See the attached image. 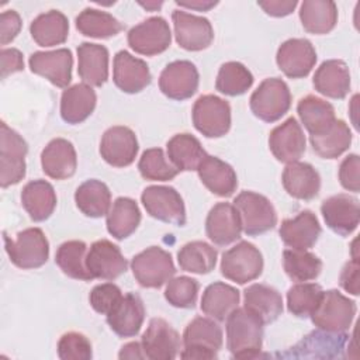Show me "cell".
<instances>
[{
  "instance_id": "6da1fadb",
  "label": "cell",
  "mask_w": 360,
  "mask_h": 360,
  "mask_svg": "<svg viewBox=\"0 0 360 360\" xmlns=\"http://www.w3.org/2000/svg\"><path fill=\"white\" fill-rule=\"evenodd\" d=\"M263 345V323L245 308L233 309L226 318V346L235 359H255Z\"/></svg>"
},
{
  "instance_id": "7a4b0ae2",
  "label": "cell",
  "mask_w": 360,
  "mask_h": 360,
  "mask_svg": "<svg viewBox=\"0 0 360 360\" xmlns=\"http://www.w3.org/2000/svg\"><path fill=\"white\" fill-rule=\"evenodd\" d=\"M181 342L184 346L180 352L181 359H217L224 343L222 329L212 318L195 316L186 326Z\"/></svg>"
},
{
  "instance_id": "3957f363",
  "label": "cell",
  "mask_w": 360,
  "mask_h": 360,
  "mask_svg": "<svg viewBox=\"0 0 360 360\" xmlns=\"http://www.w3.org/2000/svg\"><path fill=\"white\" fill-rule=\"evenodd\" d=\"M4 248L13 264L30 270L44 266L49 257V242L39 228H27L11 239L3 233Z\"/></svg>"
},
{
  "instance_id": "277c9868",
  "label": "cell",
  "mask_w": 360,
  "mask_h": 360,
  "mask_svg": "<svg viewBox=\"0 0 360 360\" xmlns=\"http://www.w3.org/2000/svg\"><path fill=\"white\" fill-rule=\"evenodd\" d=\"M356 302L338 290H328L311 314L312 323L325 332L342 333L350 329L356 315Z\"/></svg>"
},
{
  "instance_id": "5b68a950",
  "label": "cell",
  "mask_w": 360,
  "mask_h": 360,
  "mask_svg": "<svg viewBox=\"0 0 360 360\" xmlns=\"http://www.w3.org/2000/svg\"><path fill=\"white\" fill-rule=\"evenodd\" d=\"M233 207L238 211L242 232L249 236L262 235L273 229L277 224V212L270 200L255 191H240Z\"/></svg>"
},
{
  "instance_id": "8992f818",
  "label": "cell",
  "mask_w": 360,
  "mask_h": 360,
  "mask_svg": "<svg viewBox=\"0 0 360 360\" xmlns=\"http://www.w3.org/2000/svg\"><path fill=\"white\" fill-rule=\"evenodd\" d=\"M249 105L255 117L264 122L278 121L291 107V93L287 83L278 77L264 79L252 93Z\"/></svg>"
},
{
  "instance_id": "52a82bcc",
  "label": "cell",
  "mask_w": 360,
  "mask_h": 360,
  "mask_svg": "<svg viewBox=\"0 0 360 360\" xmlns=\"http://www.w3.org/2000/svg\"><path fill=\"white\" fill-rule=\"evenodd\" d=\"M131 270L139 285L145 288H159L176 273L172 255L159 246L146 248L135 255Z\"/></svg>"
},
{
  "instance_id": "ba28073f",
  "label": "cell",
  "mask_w": 360,
  "mask_h": 360,
  "mask_svg": "<svg viewBox=\"0 0 360 360\" xmlns=\"http://www.w3.org/2000/svg\"><path fill=\"white\" fill-rule=\"evenodd\" d=\"M262 271L263 256L250 242L242 240L222 253L221 274L236 284L253 281L262 274Z\"/></svg>"
},
{
  "instance_id": "9c48e42d",
  "label": "cell",
  "mask_w": 360,
  "mask_h": 360,
  "mask_svg": "<svg viewBox=\"0 0 360 360\" xmlns=\"http://www.w3.org/2000/svg\"><path fill=\"white\" fill-rule=\"evenodd\" d=\"M191 117L194 128L207 138H221L231 129V105L215 94L200 96Z\"/></svg>"
},
{
  "instance_id": "30bf717a",
  "label": "cell",
  "mask_w": 360,
  "mask_h": 360,
  "mask_svg": "<svg viewBox=\"0 0 360 360\" xmlns=\"http://www.w3.org/2000/svg\"><path fill=\"white\" fill-rule=\"evenodd\" d=\"M28 145L4 121L0 124V184L3 188L20 183L25 176Z\"/></svg>"
},
{
  "instance_id": "8fae6325",
  "label": "cell",
  "mask_w": 360,
  "mask_h": 360,
  "mask_svg": "<svg viewBox=\"0 0 360 360\" xmlns=\"http://www.w3.org/2000/svg\"><path fill=\"white\" fill-rule=\"evenodd\" d=\"M141 201L152 218L176 226L186 224V207L176 188L170 186H149L142 191Z\"/></svg>"
},
{
  "instance_id": "7c38bea8",
  "label": "cell",
  "mask_w": 360,
  "mask_h": 360,
  "mask_svg": "<svg viewBox=\"0 0 360 360\" xmlns=\"http://www.w3.org/2000/svg\"><path fill=\"white\" fill-rule=\"evenodd\" d=\"M132 51L145 56H155L165 52L172 42V32L163 17L155 15L132 27L127 35Z\"/></svg>"
},
{
  "instance_id": "4fadbf2b",
  "label": "cell",
  "mask_w": 360,
  "mask_h": 360,
  "mask_svg": "<svg viewBox=\"0 0 360 360\" xmlns=\"http://www.w3.org/2000/svg\"><path fill=\"white\" fill-rule=\"evenodd\" d=\"M176 42L186 51H202L208 48L214 39V30L208 18L194 15L183 10L172 13Z\"/></svg>"
},
{
  "instance_id": "5bb4252c",
  "label": "cell",
  "mask_w": 360,
  "mask_h": 360,
  "mask_svg": "<svg viewBox=\"0 0 360 360\" xmlns=\"http://www.w3.org/2000/svg\"><path fill=\"white\" fill-rule=\"evenodd\" d=\"M278 69L290 79H302L309 75L316 63V51L305 38L284 41L276 55Z\"/></svg>"
},
{
  "instance_id": "9a60e30c",
  "label": "cell",
  "mask_w": 360,
  "mask_h": 360,
  "mask_svg": "<svg viewBox=\"0 0 360 360\" xmlns=\"http://www.w3.org/2000/svg\"><path fill=\"white\" fill-rule=\"evenodd\" d=\"M141 345L146 359L173 360L180 350V335L163 318H152L142 335Z\"/></svg>"
},
{
  "instance_id": "2e32d148",
  "label": "cell",
  "mask_w": 360,
  "mask_h": 360,
  "mask_svg": "<svg viewBox=\"0 0 360 360\" xmlns=\"http://www.w3.org/2000/svg\"><path fill=\"white\" fill-rule=\"evenodd\" d=\"M200 75L190 60H174L169 63L159 76L160 91L177 101L190 98L198 90Z\"/></svg>"
},
{
  "instance_id": "e0dca14e",
  "label": "cell",
  "mask_w": 360,
  "mask_h": 360,
  "mask_svg": "<svg viewBox=\"0 0 360 360\" xmlns=\"http://www.w3.org/2000/svg\"><path fill=\"white\" fill-rule=\"evenodd\" d=\"M28 65L32 73L45 77L56 87L68 89L72 82L73 56L66 48L34 52L28 59Z\"/></svg>"
},
{
  "instance_id": "ac0fdd59",
  "label": "cell",
  "mask_w": 360,
  "mask_h": 360,
  "mask_svg": "<svg viewBox=\"0 0 360 360\" xmlns=\"http://www.w3.org/2000/svg\"><path fill=\"white\" fill-rule=\"evenodd\" d=\"M138 139L135 132L124 125L108 128L100 141L101 158L114 167L129 166L138 153Z\"/></svg>"
},
{
  "instance_id": "d6986e66",
  "label": "cell",
  "mask_w": 360,
  "mask_h": 360,
  "mask_svg": "<svg viewBox=\"0 0 360 360\" xmlns=\"http://www.w3.org/2000/svg\"><path fill=\"white\" fill-rule=\"evenodd\" d=\"M322 217L329 229L347 236L356 231L360 221V202L356 197L340 193L322 201Z\"/></svg>"
},
{
  "instance_id": "ffe728a7",
  "label": "cell",
  "mask_w": 360,
  "mask_h": 360,
  "mask_svg": "<svg viewBox=\"0 0 360 360\" xmlns=\"http://www.w3.org/2000/svg\"><path fill=\"white\" fill-rule=\"evenodd\" d=\"M86 266L93 278L115 280L128 269L120 248L107 239L96 240L86 255Z\"/></svg>"
},
{
  "instance_id": "44dd1931",
  "label": "cell",
  "mask_w": 360,
  "mask_h": 360,
  "mask_svg": "<svg viewBox=\"0 0 360 360\" xmlns=\"http://www.w3.org/2000/svg\"><path fill=\"white\" fill-rule=\"evenodd\" d=\"M305 135L294 117L277 125L269 135V148L273 156L283 163L297 162L305 152Z\"/></svg>"
},
{
  "instance_id": "7402d4cb",
  "label": "cell",
  "mask_w": 360,
  "mask_h": 360,
  "mask_svg": "<svg viewBox=\"0 0 360 360\" xmlns=\"http://www.w3.org/2000/svg\"><path fill=\"white\" fill-rule=\"evenodd\" d=\"M112 80L121 91L135 94L150 84L152 75L145 60L127 51H120L114 56Z\"/></svg>"
},
{
  "instance_id": "603a6c76",
  "label": "cell",
  "mask_w": 360,
  "mask_h": 360,
  "mask_svg": "<svg viewBox=\"0 0 360 360\" xmlns=\"http://www.w3.org/2000/svg\"><path fill=\"white\" fill-rule=\"evenodd\" d=\"M205 233L217 246L236 242L242 233V225L233 204L217 202L205 219Z\"/></svg>"
},
{
  "instance_id": "cb8c5ba5",
  "label": "cell",
  "mask_w": 360,
  "mask_h": 360,
  "mask_svg": "<svg viewBox=\"0 0 360 360\" xmlns=\"http://www.w3.org/2000/svg\"><path fill=\"white\" fill-rule=\"evenodd\" d=\"M321 232L322 228L319 221L309 210L301 211L294 218L284 219L278 229L284 245H287L290 249L298 250H308L312 248L318 242Z\"/></svg>"
},
{
  "instance_id": "d4e9b609",
  "label": "cell",
  "mask_w": 360,
  "mask_h": 360,
  "mask_svg": "<svg viewBox=\"0 0 360 360\" xmlns=\"http://www.w3.org/2000/svg\"><path fill=\"white\" fill-rule=\"evenodd\" d=\"M107 316L111 330L120 338H132L138 335L145 319V307L141 297L128 292L115 304Z\"/></svg>"
},
{
  "instance_id": "484cf974",
  "label": "cell",
  "mask_w": 360,
  "mask_h": 360,
  "mask_svg": "<svg viewBox=\"0 0 360 360\" xmlns=\"http://www.w3.org/2000/svg\"><path fill=\"white\" fill-rule=\"evenodd\" d=\"M44 173L55 180H66L76 173L77 155L70 141L65 138L52 139L41 153Z\"/></svg>"
},
{
  "instance_id": "4316f807",
  "label": "cell",
  "mask_w": 360,
  "mask_h": 360,
  "mask_svg": "<svg viewBox=\"0 0 360 360\" xmlns=\"http://www.w3.org/2000/svg\"><path fill=\"white\" fill-rule=\"evenodd\" d=\"M284 190L297 200L309 201L319 194L321 176L316 169L305 162L288 163L281 176Z\"/></svg>"
},
{
  "instance_id": "83f0119b",
  "label": "cell",
  "mask_w": 360,
  "mask_h": 360,
  "mask_svg": "<svg viewBox=\"0 0 360 360\" xmlns=\"http://www.w3.org/2000/svg\"><path fill=\"white\" fill-rule=\"evenodd\" d=\"M77 73L84 84L101 87L108 79V49L83 42L77 46Z\"/></svg>"
},
{
  "instance_id": "f1b7e54d",
  "label": "cell",
  "mask_w": 360,
  "mask_h": 360,
  "mask_svg": "<svg viewBox=\"0 0 360 360\" xmlns=\"http://www.w3.org/2000/svg\"><path fill=\"white\" fill-rule=\"evenodd\" d=\"M312 84L315 90L329 98L340 100L350 91V72L340 59H329L316 69Z\"/></svg>"
},
{
  "instance_id": "f546056e",
  "label": "cell",
  "mask_w": 360,
  "mask_h": 360,
  "mask_svg": "<svg viewBox=\"0 0 360 360\" xmlns=\"http://www.w3.org/2000/svg\"><path fill=\"white\" fill-rule=\"evenodd\" d=\"M243 304L263 325L274 322L283 312L281 294L267 284H252L243 291Z\"/></svg>"
},
{
  "instance_id": "4dcf8cb0",
  "label": "cell",
  "mask_w": 360,
  "mask_h": 360,
  "mask_svg": "<svg viewBox=\"0 0 360 360\" xmlns=\"http://www.w3.org/2000/svg\"><path fill=\"white\" fill-rule=\"evenodd\" d=\"M201 183L218 197H231L238 187L233 167L217 156L207 155L197 169Z\"/></svg>"
},
{
  "instance_id": "1f68e13d",
  "label": "cell",
  "mask_w": 360,
  "mask_h": 360,
  "mask_svg": "<svg viewBox=\"0 0 360 360\" xmlns=\"http://www.w3.org/2000/svg\"><path fill=\"white\" fill-rule=\"evenodd\" d=\"M97 104L96 91L84 83L73 84L63 90L60 97V117L65 122L76 125L86 121Z\"/></svg>"
},
{
  "instance_id": "d6a6232c",
  "label": "cell",
  "mask_w": 360,
  "mask_h": 360,
  "mask_svg": "<svg viewBox=\"0 0 360 360\" xmlns=\"http://www.w3.org/2000/svg\"><path fill=\"white\" fill-rule=\"evenodd\" d=\"M21 202L34 222H42L48 219L56 208V193L51 183L37 179L24 186Z\"/></svg>"
},
{
  "instance_id": "836d02e7",
  "label": "cell",
  "mask_w": 360,
  "mask_h": 360,
  "mask_svg": "<svg viewBox=\"0 0 360 360\" xmlns=\"http://www.w3.org/2000/svg\"><path fill=\"white\" fill-rule=\"evenodd\" d=\"M239 300L240 294L235 287L222 281H215L204 290L200 307L207 316L224 322L229 314L238 308Z\"/></svg>"
},
{
  "instance_id": "e575fe53",
  "label": "cell",
  "mask_w": 360,
  "mask_h": 360,
  "mask_svg": "<svg viewBox=\"0 0 360 360\" xmlns=\"http://www.w3.org/2000/svg\"><path fill=\"white\" fill-rule=\"evenodd\" d=\"M166 149L169 160L180 172L197 170L207 156L200 141L187 132L173 135L167 141Z\"/></svg>"
},
{
  "instance_id": "d590c367",
  "label": "cell",
  "mask_w": 360,
  "mask_h": 360,
  "mask_svg": "<svg viewBox=\"0 0 360 360\" xmlns=\"http://www.w3.org/2000/svg\"><path fill=\"white\" fill-rule=\"evenodd\" d=\"M300 20L307 32L323 35L336 27L338 7L329 0H304L300 4Z\"/></svg>"
},
{
  "instance_id": "8d00e7d4",
  "label": "cell",
  "mask_w": 360,
  "mask_h": 360,
  "mask_svg": "<svg viewBox=\"0 0 360 360\" xmlns=\"http://www.w3.org/2000/svg\"><path fill=\"white\" fill-rule=\"evenodd\" d=\"M32 39L44 48L60 45L68 39L69 21L59 10H49L39 14L30 25Z\"/></svg>"
},
{
  "instance_id": "74e56055",
  "label": "cell",
  "mask_w": 360,
  "mask_h": 360,
  "mask_svg": "<svg viewBox=\"0 0 360 360\" xmlns=\"http://www.w3.org/2000/svg\"><path fill=\"white\" fill-rule=\"evenodd\" d=\"M75 202L82 214L90 218H101L111 208V191L105 183L90 179L75 191Z\"/></svg>"
},
{
  "instance_id": "f35d334b",
  "label": "cell",
  "mask_w": 360,
  "mask_h": 360,
  "mask_svg": "<svg viewBox=\"0 0 360 360\" xmlns=\"http://www.w3.org/2000/svg\"><path fill=\"white\" fill-rule=\"evenodd\" d=\"M141 222V211L135 200L118 197L107 214V231L117 240L131 236Z\"/></svg>"
},
{
  "instance_id": "ab89813d",
  "label": "cell",
  "mask_w": 360,
  "mask_h": 360,
  "mask_svg": "<svg viewBox=\"0 0 360 360\" xmlns=\"http://www.w3.org/2000/svg\"><path fill=\"white\" fill-rule=\"evenodd\" d=\"M297 112L309 135H318L323 132L336 120L333 105L326 100L312 94H308L298 101Z\"/></svg>"
},
{
  "instance_id": "60d3db41",
  "label": "cell",
  "mask_w": 360,
  "mask_h": 360,
  "mask_svg": "<svg viewBox=\"0 0 360 360\" xmlns=\"http://www.w3.org/2000/svg\"><path fill=\"white\" fill-rule=\"evenodd\" d=\"M314 152L322 159H336L346 152L352 143V131L343 120L335 122L318 135H309Z\"/></svg>"
},
{
  "instance_id": "b9f144b4",
  "label": "cell",
  "mask_w": 360,
  "mask_h": 360,
  "mask_svg": "<svg viewBox=\"0 0 360 360\" xmlns=\"http://www.w3.org/2000/svg\"><path fill=\"white\" fill-rule=\"evenodd\" d=\"M76 28L84 37L105 39L120 34L124 30V25L107 11L84 8L76 17Z\"/></svg>"
},
{
  "instance_id": "7bdbcfd3",
  "label": "cell",
  "mask_w": 360,
  "mask_h": 360,
  "mask_svg": "<svg viewBox=\"0 0 360 360\" xmlns=\"http://www.w3.org/2000/svg\"><path fill=\"white\" fill-rule=\"evenodd\" d=\"M217 250L207 242L193 240L180 248L177 262L181 270L194 274H207L217 264Z\"/></svg>"
},
{
  "instance_id": "ee69618b",
  "label": "cell",
  "mask_w": 360,
  "mask_h": 360,
  "mask_svg": "<svg viewBox=\"0 0 360 360\" xmlns=\"http://www.w3.org/2000/svg\"><path fill=\"white\" fill-rule=\"evenodd\" d=\"M86 255L87 246L83 240H68L58 248L55 263L68 277L90 281L93 277L86 266Z\"/></svg>"
},
{
  "instance_id": "f6af8a7d",
  "label": "cell",
  "mask_w": 360,
  "mask_h": 360,
  "mask_svg": "<svg viewBox=\"0 0 360 360\" xmlns=\"http://www.w3.org/2000/svg\"><path fill=\"white\" fill-rule=\"evenodd\" d=\"M283 267L285 274L295 283L315 280L322 271V260L312 252L285 249L283 252Z\"/></svg>"
},
{
  "instance_id": "bcb514c9",
  "label": "cell",
  "mask_w": 360,
  "mask_h": 360,
  "mask_svg": "<svg viewBox=\"0 0 360 360\" xmlns=\"http://www.w3.org/2000/svg\"><path fill=\"white\" fill-rule=\"evenodd\" d=\"M252 72L243 63L235 60L221 65L215 80V89L219 93L231 97L245 94L252 87Z\"/></svg>"
},
{
  "instance_id": "7dc6e473",
  "label": "cell",
  "mask_w": 360,
  "mask_h": 360,
  "mask_svg": "<svg viewBox=\"0 0 360 360\" xmlns=\"http://www.w3.org/2000/svg\"><path fill=\"white\" fill-rule=\"evenodd\" d=\"M322 287L316 283H297L287 291V309L297 318H308L315 311L321 297Z\"/></svg>"
},
{
  "instance_id": "c3c4849f",
  "label": "cell",
  "mask_w": 360,
  "mask_h": 360,
  "mask_svg": "<svg viewBox=\"0 0 360 360\" xmlns=\"http://www.w3.org/2000/svg\"><path fill=\"white\" fill-rule=\"evenodd\" d=\"M138 169L145 180L152 181H167L180 173V170L176 169L172 162H169L163 149L160 148L146 149L139 158Z\"/></svg>"
},
{
  "instance_id": "681fc988",
  "label": "cell",
  "mask_w": 360,
  "mask_h": 360,
  "mask_svg": "<svg viewBox=\"0 0 360 360\" xmlns=\"http://www.w3.org/2000/svg\"><path fill=\"white\" fill-rule=\"evenodd\" d=\"M198 288L200 284L197 280L187 277V276H180V277H172L165 290V298L166 301L176 308H193L197 302L198 297Z\"/></svg>"
},
{
  "instance_id": "f907efd6",
  "label": "cell",
  "mask_w": 360,
  "mask_h": 360,
  "mask_svg": "<svg viewBox=\"0 0 360 360\" xmlns=\"http://www.w3.org/2000/svg\"><path fill=\"white\" fill-rule=\"evenodd\" d=\"M58 356L62 360H90L93 357L91 343L83 333H63L58 342Z\"/></svg>"
},
{
  "instance_id": "816d5d0a",
  "label": "cell",
  "mask_w": 360,
  "mask_h": 360,
  "mask_svg": "<svg viewBox=\"0 0 360 360\" xmlns=\"http://www.w3.org/2000/svg\"><path fill=\"white\" fill-rule=\"evenodd\" d=\"M122 298V292L120 287L114 283H101L93 287L89 295V301L91 308L101 314L108 315L110 311L115 307V304Z\"/></svg>"
},
{
  "instance_id": "f5cc1de1",
  "label": "cell",
  "mask_w": 360,
  "mask_h": 360,
  "mask_svg": "<svg viewBox=\"0 0 360 360\" xmlns=\"http://www.w3.org/2000/svg\"><path fill=\"white\" fill-rule=\"evenodd\" d=\"M359 169H360V159L356 153H352L342 160L339 166V181L345 190L359 193L360 190Z\"/></svg>"
},
{
  "instance_id": "db71d44e",
  "label": "cell",
  "mask_w": 360,
  "mask_h": 360,
  "mask_svg": "<svg viewBox=\"0 0 360 360\" xmlns=\"http://www.w3.org/2000/svg\"><path fill=\"white\" fill-rule=\"evenodd\" d=\"M21 30V17L15 10L3 11L0 15V44L11 42Z\"/></svg>"
},
{
  "instance_id": "11a10c76",
  "label": "cell",
  "mask_w": 360,
  "mask_h": 360,
  "mask_svg": "<svg viewBox=\"0 0 360 360\" xmlns=\"http://www.w3.org/2000/svg\"><path fill=\"white\" fill-rule=\"evenodd\" d=\"M359 270H360V264H359V257L353 256L352 260H349L340 273V287L352 294V295H359Z\"/></svg>"
},
{
  "instance_id": "9f6ffc18",
  "label": "cell",
  "mask_w": 360,
  "mask_h": 360,
  "mask_svg": "<svg viewBox=\"0 0 360 360\" xmlns=\"http://www.w3.org/2000/svg\"><path fill=\"white\" fill-rule=\"evenodd\" d=\"M0 55H1V79H6L8 75L24 69L22 53L18 49L3 48Z\"/></svg>"
},
{
  "instance_id": "6f0895ef",
  "label": "cell",
  "mask_w": 360,
  "mask_h": 360,
  "mask_svg": "<svg viewBox=\"0 0 360 360\" xmlns=\"http://www.w3.org/2000/svg\"><path fill=\"white\" fill-rule=\"evenodd\" d=\"M257 6L263 8V11L271 17H285L294 11L298 6L295 0H267V1H257Z\"/></svg>"
},
{
  "instance_id": "680465c9",
  "label": "cell",
  "mask_w": 360,
  "mask_h": 360,
  "mask_svg": "<svg viewBox=\"0 0 360 360\" xmlns=\"http://www.w3.org/2000/svg\"><path fill=\"white\" fill-rule=\"evenodd\" d=\"M118 357L122 359H146L141 342H129L124 345L118 353Z\"/></svg>"
},
{
  "instance_id": "91938a15",
  "label": "cell",
  "mask_w": 360,
  "mask_h": 360,
  "mask_svg": "<svg viewBox=\"0 0 360 360\" xmlns=\"http://www.w3.org/2000/svg\"><path fill=\"white\" fill-rule=\"evenodd\" d=\"M177 6L191 8L195 11H208L218 4V1H208V0H193V1H176Z\"/></svg>"
},
{
  "instance_id": "94428289",
  "label": "cell",
  "mask_w": 360,
  "mask_h": 360,
  "mask_svg": "<svg viewBox=\"0 0 360 360\" xmlns=\"http://www.w3.org/2000/svg\"><path fill=\"white\" fill-rule=\"evenodd\" d=\"M141 7H143V8H146L148 11H155V10H158V8H160L162 7V1H139L138 3Z\"/></svg>"
}]
</instances>
